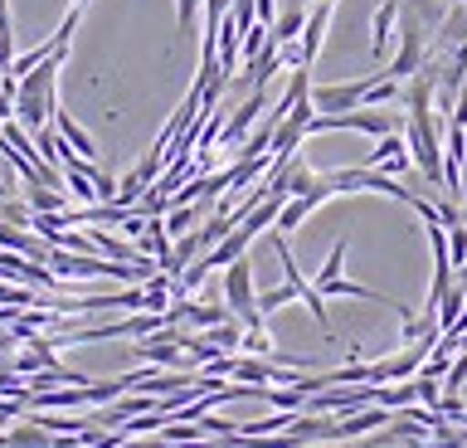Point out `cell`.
<instances>
[{
	"label": "cell",
	"mask_w": 467,
	"mask_h": 448,
	"mask_svg": "<svg viewBox=\"0 0 467 448\" xmlns=\"http://www.w3.org/2000/svg\"><path fill=\"white\" fill-rule=\"evenodd\" d=\"M404 141H409V156H414V166L423 171V176H429V185H443V137H438L433 112H409Z\"/></svg>",
	"instance_id": "cell-1"
},
{
	"label": "cell",
	"mask_w": 467,
	"mask_h": 448,
	"mask_svg": "<svg viewBox=\"0 0 467 448\" xmlns=\"http://www.w3.org/2000/svg\"><path fill=\"white\" fill-rule=\"evenodd\" d=\"M10 191H15V185H10V176H5V171H0V200H5Z\"/></svg>",
	"instance_id": "cell-24"
},
{
	"label": "cell",
	"mask_w": 467,
	"mask_h": 448,
	"mask_svg": "<svg viewBox=\"0 0 467 448\" xmlns=\"http://www.w3.org/2000/svg\"><path fill=\"white\" fill-rule=\"evenodd\" d=\"M273 254H277V264H283V278H287L292 287H297V302H306V307H312L317 327H331V317H327V302H321V293H317V287L302 278V264L292 258V249H287V234H277V229H273Z\"/></svg>",
	"instance_id": "cell-3"
},
{
	"label": "cell",
	"mask_w": 467,
	"mask_h": 448,
	"mask_svg": "<svg viewBox=\"0 0 467 448\" xmlns=\"http://www.w3.org/2000/svg\"><path fill=\"white\" fill-rule=\"evenodd\" d=\"M336 16V0H317L312 5V16H306L302 25V35H297V49H302V64L312 68L317 64V54H321V39H327V25Z\"/></svg>",
	"instance_id": "cell-5"
},
{
	"label": "cell",
	"mask_w": 467,
	"mask_h": 448,
	"mask_svg": "<svg viewBox=\"0 0 467 448\" xmlns=\"http://www.w3.org/2000/svg\"><path fill=\"white\" fill-rule=\"evenodd\" d=\"M117 448H181V443H171L166 433H131V439H117Z\"/></svg>",
	"instance_id": "cell-22"
},
{
	"label": "cell",
	"mask_w": 467,
	"mask_h": 448,
	"mask_svg": "<svg viewBox=\"0 0 467 448\" xmlns=\"http://www.w3.org/2000/svg\"><path fill=\"white\" fill-rule=\"evenodd\" d=\"M185 229H195V210H190V205H171L166 210V234L175 239V234H185Z\"/></svg>",
	"instance_id": "cell-19"
},
{
	"label": "cell",
	"mask_w": 467,
	"mask_h": 448,
	"mask_svg": "<svg viewBox=\"0 0 467 448\" xmlns=\"http://www.w3.org/2000/svg\"><path fill=\"white\" fill-rule=\"evenodd\" d=\"M141 191H146V181L137 176V171H127V176H122V185H117V200H122V205H131V210H137Z\"/></svg>",
	"instance_id": "cell-23"
},
{
	"label": "cell",
	"mask_w": 467,
	"mask_h": 448,
	"mask_svg": "<svg viewBox=\"0 0 467 448\" xmlns=\"http://www.w3.org/2000/svg\"><path fill=\"white\" fill-rule=\"evenodd\" d=\"M204 337H210L214 346H219V351H239V346H244V322H239V317H229V322H219V327H210V331H204Z\"/></svg>",
	"instance_id": "cell-16"
},
{
	"label": "cell",
	"mask_w": 467,
	"mask_h": 448,
	"mask_svg": "<svg viewBox=\"0 0 467 448\" xmlns=\"http://www.w3.org/2000/svg\"><path fill=\"white\" fill-rule=\"evenodd\" d=\"M287 302H297V287L283 278L277 287H263V293H258V312H263V317H273L277 307H287Z\"/></svg>",
	"instance_id": "cell-17"
},
{
	"label": "cell",
	"mask_w": 467,
	"mask_h": 448,
	"mask_svg": "<svg viewBox=\"0 0 467 448\" xmlns=\"http://www.w3.org/2000/svg\"><path fill=\"white\" fill-rule=\"evenodd\" d=\"M448 258H452V273L467 268V220L448 224Z\"/></svg>",
	"instance_id": "cell-18"
},
{
	"label": "cell",
	"mask_w": 467,
	"mask_h": 448,
	"mask_svg": "<svg viewBox=\"0 0 467 448\" xmlns=\"http://www.w3.org/2000/svg\"><path fill=\"white\" fill-rule=\"evenodd\" d=\"M185 337H190L185 327H161V331H151V337H141L137 356L146 360V366L181 370V366H190V360H185Z\"/></svg>",
	"instance_id": "cell-2"
},
{
	"label": "cell",
	"mask_w": 467,
	"mask_h": 448,
	"mask_svg": "<svg viewBox=\"0 0 467 448\" xmlns=\"http://www.w3.org/2000/svg\"><path fill=\"white\" fill-rule=\"evenodd\" d=\"M200 5H204V0H175V30H181V35H195Z\"/></svg>",
	"instance_id": "cell-20"
},
{
	"label": "cell",
	"mask_w": 467,
	"mask_h": 448,
	"mask_svg": "<svg viewBox=\"0 0 467 448\" xmlns=\"http://www.w3.org/2000/svg\"><path fill=\"white\" fill-rule=\"evenodd\" d=\"M312 210H321V200L317 195H287L283 200V210H277V234H292V229H302L306 220H312Z\"/></svg>",
	"instance_id": "cell-8"
},
{
	"label": "cell",
	"mask_w": 467,
	"mask_h": 448,
	"mask_svg": "<svg viewBox=\"0 0 467 448\" xmlns=\"http://www.w3.org/2000/svg\"><path fill=\"white\" fill-rule=\"evenodd\" d=\"M341 258H346V239H336L331 244V254H327V264L317 268V278L312 283H327V278H341Z\"/></svg>",
	"instance_id": "cell-21"
},
{
	"label": "cell",
	"mask_w": 467,
	"mask_h": 448,
	"mask_svg": "<svg viewBox=\"0 0 467 448\" xmlns=\"http://www.w3.org/2000/svg\"><path fill=\"white\" fill-rule=\"evenodd\" d=\"M379 74L370 78H356V83H321V89H312V108L317 112H350L365 103V89H370Z\"/></svg>",
	"instance_id": "cell-4"
},
{
	"label": "cell",
	"mask_w": 467,
	"mask_h": 448,
	"mask_svg": "<svg viewBox=\"0 0 467 448\" xmlns=\"http://www.w3.org/2000/svg\"><path fill=\"white\" fill-rule=\"evenodd\" d=\"M258 118H263V89H254V98H248V103L229 118V127H219V141H224L229 151H239V141L248 137V127H254Z\"/></svg>",
	"instance_id": "cell-7"
},
{
	"label": "cell",
	"mask_w": 467,
	"mask_h": 448,
	"mask_svg": "<svg viewBox=\"0 0 467 448\" xmlns=\"http://www.w3.org/2000/svg\"><path fill=\"white\" fill-rule=\"evenodd\" d=\"M321 297H360V302H389L394 297H385V293H375V287H365V283H346V278H327V283H312Z\"/></svg>",
	"instance_id": "cell-10"
},
{
	"label": "cell",
	"mask_w": 467,
	"mask_h": 448,
	"mask_svg": "<svg viewBox=\"0 0 467 448\" xmlns=\"http://www.w3.org/2000/svg\"><path fill=\"white\" fill-rule=\"evenodd\" d=\"M25 205L35 214H54V210H68V191H54V185H25Z\"/></svg>",
	"instance_id": "cell-11"
},
{
	"label": "cell",
	"mask_w": 467,
	"mask_h": 448,
	"mask_svg": "<svg viewBox=\"0 0 467 448\" xmlns=\"http://www.w3.org/2000/svg\"><path fill=\"white\" fill-rule=\"evenodd\" d=\"M302 25H306V5L297 0V5H287L283 16L273 20V35H277V45H292V39L302 35Z\"/></svg>",
	"instance_id": "cell-15"
},
{
	"label": "cell",
	"mask_w": 467,
	"mask_h": 448,
	"mask_svg": "<svg viewBox=\"0 0 467 448\" xmlns=\"http://www.w3.org/2000/svg\"><path fill=\"white\" fill-rule=\"evenodd\" d=\"M49 122L58 127V137H64V141H68V147L78 151V156H88V161H98V147H93V137H88V132H83V127L68 118L64 108H54V118H49Z\"/></svg>",
	"instance_id": "cell-9"
},
{
	"label": "cell",
	"mask_w": 467,
	"mask_h": 448,
	"mask_svg": "<svg viewBox=\"0 0 467 448\" xmlns=\"http://www.w3.org/2000/svg\"><path fill=\"white\" fill-rule=\"evenodd\" d=\"M5 448H54V433L29 419V424H20V429L5 433Z\"/></svg>",
	"instance_id": "cell-14"
},
{
	"label": "cell",
	"mask_w": 467,
	"mask_h": 448,
	"mask_svg": "<svg viewBox=\"0 0 467 448\" xmlns=\"http://www.w3.org/2000/svg\"><path fill=\"white\" fill-rule=\"evenodd\" d=\"M419 68H423V30H419V25H404L400 54H394V59H389V68H385V74L404 83V78H414Z\"/></svg>",
	"instance_id": "cell-6"
},
{
	"label": "cell",
	"mask_w": 467,
	"mask_h": 448,
	"mask_svg": "<svg viewBox=\"0 0 467 448\" xmlns=\"http://www.w3.org/2000/svg\"><path fill=\"white\" fill-rule=\"evenodd\" d=\"M88 239H93V249L102 258H117V264H131V258H141L137 244H127V239H112L108 229H88Z\"/></svg>",
	"instance_id": "cell-13"
},
{
	"label": "cell",
	"mask_w": 467,
	"mask_h": 448,
	"mask_svg": "<svg viewBox=\"0 0 467 448\" xmlns=\"http://www.w3.org/2000/svg\"><path fill=\"white\" fill-rule=\"evenodd\" d=\"M394 20H400V0H379V10H375V30H370V54L379 59L389 45V30H394Z\"/></svg>",
	"instance_id": "cell-12"
}]
</instances>
